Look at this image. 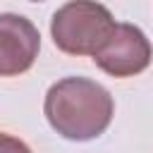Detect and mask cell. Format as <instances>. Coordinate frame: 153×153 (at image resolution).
<instances>
[{
	"label": "cell",
	"mask_w": 153,
	"mask_h": 153,
	"mask_svg": "<svg viewBox=\"0 0 153 153\" xmlns=\"http://www.w3.org/2000/svg\"><path fill=\"white\" fill-rule=\"evenodd\" d=\"M29 2H43V0H29Z\"/></svg>",
	"instance_id": "obj_6"
},
{
	"label": "cell",
	"mask_w": 153,
	"mask_h": 153,
	"mask_svg": "<svg viewBox=\"0 0 153 153\" xmlns=\"http://www.w3.org/2000/svg\"><path fill=\"white\" fill-rule=\"evenodd\" d=\"M117 22L110 10L96 0H69L50 19V36L57 50L67 55H96L110 38Z\"/></svg>",
	"instance_id": "obj_2"
},
{
	"label": "cell",
	"mask_w": 153,
	"mask_h": 153,
	"mask_svg": "<svg viewBox=\"0 0 153 153\" xmlns=\"http://www.w3.org/2000/svg\"><path fill=\"white\" fill-rule=\"evenodd\" d=\"M0 153H31V148H29L22 139L0 131Z\"/></svg>",
	"instance_id": "obj_5"
},
{
	"label": "cell",
	"mask_w": 153,
	"mask_h": 153,
	"mask_svg": "<svg viewBox=\"0 0 153 153\" xmlns=\"http://www.w3.org/2000/svg\"><path fill=\"white\" fill-rule=\"evenodd\" d=\"M41 50V33L31 19L5 12L0 14V76L29 72Z\"/></svg>",
	"instance_id": "obj_4"
},
{
	"label": "cell",
	"mask_w": 153,
	"mask_h": 153,
	"mask_svg": "<svg viewBox=\"0 0 153 153\" xmlns=\"http://www.w3.org/2000/svg\"><path fill=\"white\" fill-rule=\"evenodd\" d=\"M151 57H153V48L146 33L139 26L122 22L115 26L110 38L98 48V53L93 55V62L105 74L124 79V76L141 74L151 65Z\"/></svg>",
	"instance_id": "obj_3"
},
{
	"label": "cell",
	"mask_w": 153,
	"mask_h": 153,
	"mask_svg": "<svg viewBox=\"0 0 153 153\" xmlns=\"http://www.w3.org/2000/svg\"><path fill=\"white\" fill-rule=\"evenodd\" d=\"M43 112L62 139L91 141L110 127L115 100L110 91L93 79L65 76L48 88Z\"/></svg>",
	"instance_id": "obj_1"
}]
</instances>
